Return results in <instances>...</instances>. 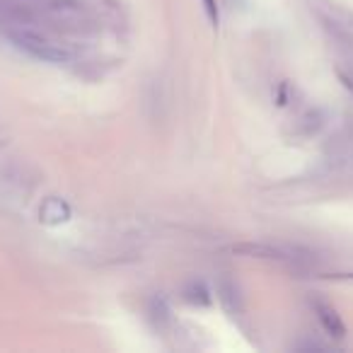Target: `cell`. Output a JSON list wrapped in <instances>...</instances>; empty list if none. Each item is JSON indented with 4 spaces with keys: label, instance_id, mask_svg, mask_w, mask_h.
I'll list each match as a JSON object with an SVG mask.
<instances>
[{
    "label": "cell",
    "instance_id": "cell-1",
    "mask_svg": "<svg viewBox=\"0 0 353 353\" xmlns=\"http://www.w3.org/2000/svg\"><path fill=\"white\" fill-rule=\"evenodd\" d=\"M6 34L12 44L17 46L20 51H25L27 56L37 61H44V63H73V51L68 46H63L61 41L51 39L49 34L39 32L37 27H27V25H12L6 27Z\"/></svg>",
    "mask_w": 353,
    "mask_h": 353
},
{
    "label": "cell",
    "instance_id": "cell-2",
    "mask_svg": "<svg viewBox=\"0 0 353 353\" xmlns=\"http://www.w3.org/2000/svg\"><path fill=\"white\" fill-rule=\"evenodd\" d=\"M37 10V15L65 32L92 30V15L80 0H27Z\"/></svg>",
    "mask_w": 353,
    "mask_h": 353
},
{
    "label": "cell",
    "instance_id": "cell-4",
    "mask_svg": "<svg viewBox=\"0 0 353 353\" xmlns=\"http://www.w3.org/2000/svg\"><path fill=\"white\" fill-rule=\"evenodd\" d=\"M203 3H206V12H208V17H211V22L218 25V20H221V15H218V3L216 0H203Z\"/></svg>",
    "mask_w": 353,
    "mask_h": 353
},
{
    "label": "cell",
    "instance_id": "cell-3",
    "mask_svg": "<svg viewBox=\"0 0 353 353\" xmlns=\"http://www.w3.org/2000/svg\"><path fill=\"white\" fill-rule=\"evenodd\" d=\"M312 307H314V314H317L319 324H322V329L329 336H334V339L346 336V324L341 322V314H339L332 305L324 303V300H314Z\"/></svg>",
    "mask_w": 353,
    "mask_h": 353
}]
</instances>
